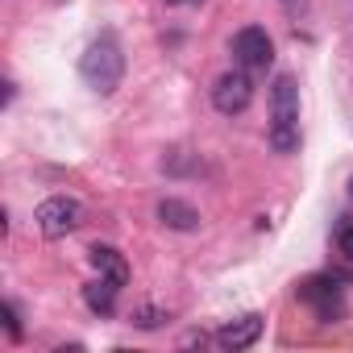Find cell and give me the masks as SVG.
I'll return each instance as SVG.
<instances>
[{"mask_svg":"<svg viewBox=\"0 0 353 353\" xmlns=\"http://www.w3.org/2000/svg\"><path fill=\"white\" fill-rule=\"evenodd\" d=\"M88 262L96 266V274H108V279H117L121 287L129 283V262H125V254H121L117 245H92V250H88Z\"/></svg>","mask_w":353,"mask_h":353,"instance_id":"cell-9","label":"cell"},{"mask_svg":"<svg viewBox=\"0 0 353 353\" xmlns=\"http://www.w3.org/2000/svg\"><path fill=\"white\" fill-rule=\"evenodd\" d=\"M336 250H341V254L353 262V225H345V229L336 233Z\"/></svg>","mask_w":353,"mask_h":353,"instance_id":"cell-13","label":"cell"},{"mask_svg":"<svg viewBox=\"0 0 353 353\" xmlns=\"http://www.w3.org/2000/svg\"><path fill=\"white\" fill-rule=\"evenodd\" d=\"M137 328H145V332H154V328H162V320H166V312L162 307H154V303H141L133 316H129Z\"/></svg>","mask_w":353,"mask_h":353,"instance_id":"cell-11","label":"cell"},{"mask_svg":"<svg viewBox=\"0 0 353 353\" xmlns=\"http://www.w3.org/2000/svg\"><path fill=\"white\" fill-rule=\"evenodd\" d=\"M299 295H303L312 307H320V316H341V283H336L332 274L307 279V283L299 287Z\"/></svg>","mask_w":353,"mask_h":353,"instance_id":"cell-7","label":"cell"},{"mask_svg":"<svg viewBox=\"0 0 353 353\" xmlns=\"http://www.w3.org/2000/svg\"><path fill=\"white\" fill-rule=\"evenodd\" d=\"M79 79L96 92V96H112L125 79V50H121V38L112 30H104L100 38L88 42L83 59H79Z\"/></svg>","mask_w":353,"mask_h":353,"instance_id":"cell-1","label":"cell"},{"mask_svg":"<svg viewBox=\"0 0 353 353\" xmlns=\"http://www.w3.org/2000/svg\"><path fill=\"white\" fill-rule=\"evenodd\" d=\"M233 63H237L241 71H266V67L274 63V42H270V34H266L262 26L237 30V38H233Z\"/></svg>","mask_w":353,"mask_h":353,"instance_id":"cell-5","label":"cell"},{"mask_svg":"<svg viewBox=\"0 0 353 353\" xmlns=\"http://www.w3.org/2000/svg\"><path fill=\"white\" fill-rule=\"evenodd\" d=\"M262 316L258 312H245V316H237V320H229L221 332H216V341H221V349H229V353H241V349H254L258 345V336H262Z\"/></svg>","mask_w":353,"mask_h":353,"instance_id":"cell-6","label":"cell"},{"mask_svg":"<svg viewBox=\"0 0 353 353\" xmlns=\"http://www.w3.org/2000/svg\"><path fill=\"white\" fill-rule=\"evenodd\" d=\"M34 221H38L42 237L59 241V237H67V233H75V229L83 225V204H79V200H71V196H50V200H42V204H38Z\"/></svg>","mask_w":353,"mask_h":353,"instance_id":"cell-3","label":"cell"},{"mask_svg":"<svg viewBox=\"0 0 353 353\" xmlns=\"http://www.w3.org/2000/svg\"><path fill=\"white\" fill-rule=\"evenodd\" d=\"M5 328L13 341H21V316H17V303H5Z\"/></svg>","mask_w":353,"mask_h":353,"instance_id":"cell-12","label":"cell"},{"mask_svg":"<svg viewBox=\"0 0 353 353\" xmlns=\"http://www.w3.org/2000/svg\"><path fill=\"white\" fill-rule=\"evenodd\" d=\"M283 5H287V9L295 13V9H303V5H307V0H283Z\"/></svg>","mask_w":353,"mask_h":353,"instance_id":"cell-14","label":"cell"},{"mask_svg":"<svg viewBox=\"0 0 353 353\" xmlns=\"http://www.w3.org/2000/svg\"><path fill=\"white\" fill-rule=\"evenodd\" d=\"M117 295H121V283H117V279H108V274H100V279H92V283L83 287V303H88L96 316H112Z\"/></svg>","mask_w":353,"mask_h":353,"instance_id":"cell-10","label":"cell"},{"mask_svg":"<svg viewBox=\"0 0 353 353\" xmlns=\"http://www.w3.org/2000/svg\"><path fill=\"white\" fill-rule=\"evenodd\" d=\"M270 150L295 154L299 150V88L295 75H274L270 83Z\"/></svg>","mask_w":353,"mask_h":353,"instance_id":"cell-2","label":"cell"},{"mask_svg":"<svg viewBox=\"0 0 353 353\" xmlns=\"http://www.w3.org/2000/svg\"><path fill=\"white\" fill-rule=\"evenodd\" d=\"M170 5H200V0H170Z\"/></svg>","mask_w":353,"mask_h":353,"instance_id":"cell-15","label":"cell"},{"mask_svg":"<svg viewBox=\"0 0 353 353\" xmlns=\"http://www.w3.org/2000/svg\"><path fill=\"white\" fill-rule=\"evenodd\" d=\"M250 100H254V79H250V71H225V75H216V83H212V108L221 112V117H241L245 108H250Z\"/></svg>","mask_w":353,"mask_h":353,"instance_id":"cell-4","label":"cell"},{"mask_svg":"<svg viewBox=\"0 0 353 353\" xmlns=\"http://www.w3.org/2000/svg\"><path fill=\"white\" fill-rule=\"evenodd\" d=\"M158 221L166 225V229H174V233H196L200 229V212L188 204V200H174V196H166V200H158Z\"/></svg>","mask_w":353,"mask_h":353,"instance_id":"cell-8","label":"cell"}]
</instances>
